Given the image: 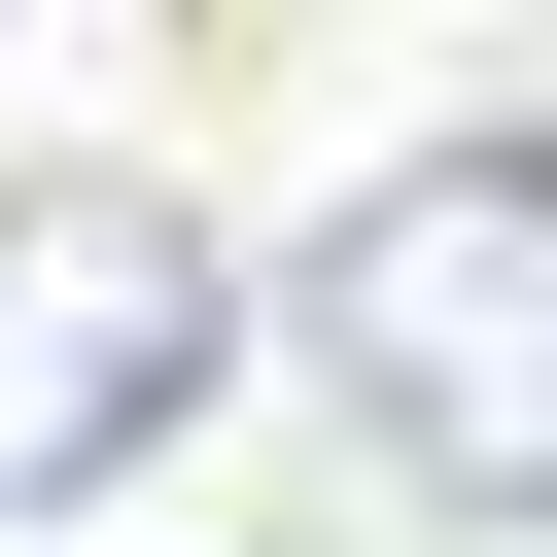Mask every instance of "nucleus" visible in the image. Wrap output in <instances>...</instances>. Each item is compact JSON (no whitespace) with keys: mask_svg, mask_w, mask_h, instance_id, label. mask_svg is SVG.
I'll list each match as a JSON object with an SVG mask.
<instances>
[{"mask_svg":"<svg viewBox=\"0 0 557 557\" xmlns=\"http://www.w3.org/2000/svg\"><path fill=\"white\" fill-rule=\"evenodd\" d=\"M278 313H313V418H348L418 522H557V104L348 174Z\"/></svg>","mask_w":557,"mask_h":557,"instance_id":"f257e3e1","label":"nucleus"},{"mask_svg":"<svg viewBox=\"0 0 557 557\" xmlns=\"http://www.w3.org/2000/svg\"><path fill=\"white\" fill-rule=\"evenodd\" d=\"M244 278L174 244V174H0V487H139L209 418Z\"/></svg>","mask_w":557,"mask_h":557,"instance_id":"f03ea898","label":"nucleus"}]
</instances>
